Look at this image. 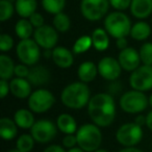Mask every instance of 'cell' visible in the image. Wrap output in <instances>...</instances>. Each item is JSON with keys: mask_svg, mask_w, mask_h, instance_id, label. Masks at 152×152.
<instances>
[{"mask_svg": "<svg viewBox=\"0 0 152 152\" xmlns=\"http://www.w3.org/2000/svg\"><path fill=\"white\" fill-rule=\"evenodd\" d=\"M88 114L97 126H110L116 117V103L114 97L108 93L94 95L88 104Z\"/></svg>", "mask_w": 152, "mask_h": 152, "instance_id": "6da1fadb", "label": "cell"}, {"mask_svg": "<svg viewBox=\"0 0 152 152\" xmlns=\"http://www.w3.org/2000/svg\"><path fill=\"white\" fill-rule=\"evenodd\" d=\"M91 99V91L87 83L76 81L68 85L61 94L63 104L71 110H81Z\"/></svg>", "mask_w": 152, "mask_h": 152, "instance_id": "7a4b0ae2", "label": "cell"}, {"mask_svg": "<svg viewBox=\"0 0 152 152\" xmlns=\"http://www.w3.org/2000/svg\"><path fill=\"white\" fill-rule=\"evenodd\" d=\"M131 27L130 19L123 12H113L104 19V29L116 40L130 36Z\"/></svg>", "mask_w": 152, "mask_h": 152, "instance_id": "3957f363", "label": "cell"}, {"mask_svg": "<svg viewBox=\"0 0 152 152\" xmlns=\"http://www.w3.org/2000/svg\"><path fill=\"white\" fill-rule=\"evenodd\" d=\"M77 145L86 152H95L102 142V133L96 124H85L76 131Z\"/></svg>", "mask_w": 152, "mask_h": 152, "instance_id": "277c9868", "label": "cell"}, {"mask_svg": "<svg viewBox=\"0 0 152 152\" xmlns=\"http://www.w3.org/2000/svg\"><path fill=\"white\" fill-rule=\"evenodd\" d=\"M119 104L123 112L127 114H140L147 108L149 99L144 94V92L131 90L125 92L121 96Z\"/></svg>", "mask_w": 152, "mask_h": 152, "instance_id": "5b68a950", "label": "cell"}, {"mask_svg": "<svg viewBox=\"0 0 152 152\" xmlns=\"http://www.w3.org/2000/svg\"><path fill=\"white\" fill-rule=\"evenodd\" d=\"M41 47L32 39L21 40L17 45L16 53L22 64L26 66H34L41 57Z\"/></svg>", "mask_w": 152, "mask_h": 152, "instance_id": "8992f818", "label": "cell"}, {"mask_svg": "<svg viewBox=\"0 0 152 152\" xmlns=\"http://www.w3.org/2000/svg\"><path fill=\"white\" fill-rule=\"evenodd\" d=\"M110 0H81L80 13L89 21H99L106 16Z\"/></svg>", "mask_w": 152, "mask_h": 152, "instance_id": "52a82bcc", "label": "cell"}, {"mask_svg": "<svg viewBox=\"0 0 152 152\" xmlns=\"http://www.w3.org/2000/svg\"><path fill=\"white\" fill-rule=\"evenodd\" d=\"M55 103V97L46 89H39L31 93L28 98V107L37 114L46 113Z\"/></svg>", "mask_w": 152, "mask_h": 152, "instance_id": "ba28073f", "label": "cell"}, {"mask_svg": "<svg viewBox=\"0 0 152 152\" xmlns=\"http://www.w3.org/2000/svg\"><path fill=\"white\" fill-rule=\"evenodd\" d=\"M116 139L122 146L126 147H134L143 139V130L142 127L133 123H126L120 126L117 130Z\"/></svg>", "mask_w": 152, "mask_h": 152, "instance_id": "9c48e42d", "label": "cell"}, {"mask_svg": "<svg viewBox=\"0 0 152 152\" xmlns=\"http://www.w3.org/2000/svg\"><path fill=\"white\" fill-rule=\"evenodd\" d=\"M129 85L132 90L146 92L152 89V66H140L131 72L129 76Z\"/></svg>", "mask_w": 152, "mask_h": 152, "instance_id": "30bf717a", "label": "cell"}, {"mask_svg": "<svg viewBox=\"0 0 152 152\" xmlns=\"http://www.w3.org/2000/svg\"><path fill=\"white\" fill-rule=\"evenodd\" d=\"M57 132V128L54 123L49 120H39L36 121L34 126L30 129V134L38 143H48L55 137Z\"/></svg>", "mask_w": 152, "mask_h": 152, "instance_id": "8fae6325", "label": "cell"}, {"mask_svg": "<svg viewBox=\"0 0 152 152\" xmlns=\"http://www.w3.org/2000/svg\"><path fill=\"white\" fill-rule=\"evenodd\" d=\"M57 32L58 31L53 26L43 25L34 29V40L44 50H47V49L52 50L56 47V43L58 41Z\"/></svg>", "mask_w": 152, "mask_h": 152, "instance_id": "7c38bea8", "label": "cell"}, {"mask_svg": "<svg viewBox=\"0 0 152 152\" xmlns=\"http://www.w3.org/2000/svg\"><path fill=\"white\" fill-rule=\"evenodd\" d=\"M98 73L102 78L108 81H116L120 77L122 67L119 61L115 57L105 56L101 58L98 63Z\"/></svg>", "mask_w": 152, "mask_h": 152, "instance_id": "4fadbf2b", "label": "cell"}, {"mask_svg": "<svg viewBox=\"0 0 152 152\" xmlns=\"http://www.w3.org/2000/svg\"><path fill=\"white\" fill-rule=\"evenodd\" d=\"M118 61L122 69L127 72H133L140 67L142 63L139 51L131 47H127L126 49L120 51L118 55Z\"/></svg>", "mask_w": 152, "mask_h": 152, "instance_id": "5bb4252c", "label": "cell"}, {"mask_svg": "<svg viewBox=\"0 0 152 152\" xmlns=\"http://www.w3.org/2000/svg\"><path fill=\"white\" fill-rule=\"evenodd\" d=\"M74 53L73 51L63 46H56L52 49V61L58 68L68 69L74 63Z\"/></svg>", "mask_w": 152, "mask_h": 152, "instance_id": "9a60e30c", "label": "cell"}, {"mask_svg": "<svg viewBox=\"0 0 152 152\" xmlns=\"http://www.w3.org/2000/svg\"><path fill=\"white\" fill-rule=\"evenodd\" d=\"M50 79V72L44 66H32L27 76V80L30 83V85L34 86V87H41V86L47 85Z\"/></svg>", "mask_w": 152, "mask_h": 152, "instance_id": "2e32d148", "label": "cell"}, {"mask_svg": "<svg viewBox=\"0 0 152 152\" xmlns=\"http://www.w3.org/2000/svg\"><path fill=\"white\" fill-rule=\"evenodd\" d=\"M10 89H11V93L19 99L29 98V96L32 93L31 85L26 78L16 77V78L12 79L10 83Z\"/></svg>", "mask_w": 152, "mask_h": 152, "instance_id": "e0dca14e", "label": "cell"}, {"mask_svg": "<svg viewBox=\"0 0 152 152\" xmlns=\"http://www.w3.org/2000/svg\"><path fill=\"white\" fill-rule=\"evenodd\" d=\"M130 13L137 19H146L152 13V0H131Z\"/></svg>", "mask_w": 152, "mask_h": 152, "instance_id": "ac0fdd59", "label": "cell"}, {"mask_svg": "<svg viewBox=\"0 0 152 152\" xmlns=\"http://www.w3.org/2000/svg\"><path fill=\"white\" fill-rule=\"evenodd\" d=\"M77 74L80 81L85 83H91L96 78L98 74V66H96L93 61H83L78 67Z\"/></svg>", "mask_w": 152, "mask_h": 152, "instance_id": "d6986e66", "label": "cell"}, {"mask_svg": "<svg viewBox=\"0 0 152 152\" xmlns=\"http://www.w3.org/2000/svg\"><path fill=\"white\" fill-rule=\"evenodd\" d=\"M37 0H16L15 2L16 12L22 19H29L34 13H37Z\"/></svg>", "mask_w": 152, "mask_h": 152, "instance_id": "ffe728a7", "label": "cell"}, {"mask_svg": "<svg viewBox=\"0 0 152 152\" xmlns=\"http://www.w3.org/2000/svg\"><path fill=\"white\" fill-rule=\"evenodd\" d=\"M14 121L16 122L17 126L22 129H31V127L36 123L32 112L30 110H25V108L18 110L15 113Z\"/></svg>", "mask_w": 152, "mask_h": 152, "instance_id": "44dd1931", "label": "cell"}, {"mask_svg": "<svg viewBox=\"0 0 152 152\" xmlns=\"http://www.w3.org/2000/svg\"><path fill=\"white\" fill-rule=\"evenodd\" d=\"M92 42H93V47L97 51H104L110 46V38L108 34L103 28H96L92 32Z\"/></svg>", "mask_w": 152, "mask_h": 152, "instance_id": "7402d4cb", "label": "cell"}, {"mask_svg": "<svg viewBox=\"0 0 152 152\" xmlns=\"http://www.w3.org/2000/svg\"><path fill=\"white\" fill-rule=\"evenodd\" d=\"M56 126L65 134H73L77 130L76 121L71 115L61 114L56 120Z\"/></svg>", "mask_w": 152, "mask_h": 152, "instance_id": "603a6c76", "label": "cell"}, {"mask_svg": "<svg viewBox=\"0 0 152 152\" xmlns=\"http://www.w3.org/2000/svg\"><path fill=\"white\" fill-rule=\"evenodd\" d=\"M17 124L14 120L10 118L0 119V135L5 141H11L15 139L18 133Z\"/></svg>", "mask_w": 152, "mask_h": 152, "instance_id": "cb8c5ba5", "label": "cell"}, {"mask_svg": "<svg viewBox=\"0 0 152 152\" xmlns=\"http://www.w3.org/2000/svg\"><path fill=\"white\" fill-rule=\"evenodd\" d=\"M15 67L14 61L9 55H0V79H11L15 75Z\"/></svg>", "mask_w": 152, "mask_h": 152, "instance_id": "d4e9b609", "label": "cell"}, {"mask_svg": "<svg viewBox=\"0 0 152 152\" xmlns=\"http://www.w3.org/2000/svg\"><path fill=\"white\" fill-rule=\"evenodd\" d=\"M151 34V27L145 21H140L131 27L130 37L135 41H145Z\"/></svg>", "mask_w": 152, "mask_h": 152, "instance_id": "484cf974", "label": "cell"}, {"mask_svg": "<svg viewBox=\"0 0 152 152\" xmlns=\"http://www.w3.org/2000/svg\"><path fill=\"white\" fill-rule=\"evenodd\" d=\"M15 32L20 40H27L34 34V26L27 19H20L15 25Z\"/></svg>", "mask_w": 152, "mask_h": 152, "instance_id": "4316f807", "label": "cell"}, {"mask_svg": "<svg viewBox=\"0 0 152 152\" xmlns=\"http://www.w3.org/2000/svg\"><path fill=\"white\" fill-rule=\"evenodd\" d=\"M66 5V0H42V7L47 13L57 15L63 13Z\"/></svg>", "mask_w": 152, "mask_h": 152, "instance_id": "83f0119b", "label": "cell"}, {"mask_svg": "<svg viewBox=\"0 0 152 152\" xmlns=\"http://www.w3.org/2000/svg\"><path fill=\"white\" fill-rule=\"evenodd\" d=\"M53 27L58 32H67L71 27V20L69 16L65 13H59L54 15L53 18Z\"/></svg>", "mask_w": 152, "mask_h": 152, "instance_id": "f1b7e54d", "label": "cell"}, {"mask_svg": "<svg viewBox=\"0 0 152 152\" xmlns=\"http://www.w3.org/2000/svg\"><path fill=\"white\" fill-rule=\"evenodd\" d=\"M93 46L92 38L90 36H83L76 40L73 45V53L75 54H80V53L87 52L91 47Z\"/></svg>", "mask_w": 152, "mask_h": 152, "instance_id": "f546056e", "label": "cell"}, {"mask_svg": "<svg viewBox=\"0 0 152 152\" xmlns=\"http://www.w3.org/2000/svg\"><path fill=\"white\" fill-rule=\"evenodd\" d=\"M15 5L9 0H0V21L4 22L11 19L15 12Z\"/></svg>", "mask_w": 152, "mask_h": 152, "instance_id": "4dcf8cb0", "label": "cell"}, {"mask_svg": "<svg viewBox=\"0 0 152 152\" xmlns=\"http://www.w3.org/2000/svg\"><path fill=\"white\" fill-rule=\"evenodd\" d=\"M34 146V139L31 134H22L17 140V149L20 152H30Z\"/></svg>", "mask_w": 152, "mask_h": 152, "instance_id": "1f68e13d", "label": "cell"}, {"mask_svg": "<svg viewBox=\"0 0 152 152\" xmlns=\"http://www.w3.org/2000/svg\"><path fill=\"white\" fill-rule=\"evenodd\" d=\"M139 53L143 65L152 66V43H144L140 48Z\"/></svg>", "mask_w": 152, "mask_h": 152, "instance_id": "d6a6232c", "label": "cell"}, {"mask_svg": "<svg viewBox=\"0 0 152 152\" xmlns=\"http://www.w3.org/2000/svg\"><path fill=\"white\" fill-rule=\"evenodd\" d=\"M13 47V38L7 34H1V36H0V50H1V52H9Z\"/></svg>", "mask_w": 152, "mask_h": 152, "instance_id": "836d02e7", "label": "cell"}, {"mask_svg": "<svg viewBox=\"0 0 152 152\" xmlns=\"http://www.w3.org/2000/svg\"><path fill=\"white\" fill-rule=\"evenodd\" d=\"M110 4L116 11L123 12L130 7L131 0H110Z\"/></svg>", "mask_w": 152, "mask_h": 152, "instance_id": "e575fe53", "label": "cell"}, {"mask_svg": "<svg viewBox=\"0 0 152 152\" xmlns=\"http://www.w3.org/2000/svg\"><path fill=\"white\" fill-rule=\"evenodd\" d=\"M30 68H28V66L24 65V64H18L15 67V75L16 77H19V78H26L27 79V76L29 74Z\"/></svg>", "mask_w": 152, "mask_h": 152, "instance_id": "d590c367", "label": "cell"}, {"mask_svg": "<svg viewBox=\"0 0 152 152\" xmlns=\"http://www.w3.org/2000/svg\"><path fill=\"white\" fill-rule=\"evenodd\" d=\"M63 145H64V147L69 148V149L74 148L75 145H77V137H76V135L66 134V137L63 139Z\"/></svg>", "mask_w": 152, "mask_h": 152, "instance_id": "8d00e7d4", "label": "cell"}, {"mask_svg": "<svg viewBox=\"0 0 152 152\" xmlns=\"http://www.w3.org/2000/svg\"><path fill=\"white\" fill-rule=\"evenodd\" d=\"M28 20H29L30 23L32 24V26H34V28H39V27H41V26L45 25L44 18H43V16L41 15L40 13H34Z\"/></svg>", "mask_w": 152, "mask_h": 152, "instance_id": "74e56055", "label": "cell"}, {"mask_svg": "<svg viewBox=\"0 0 152 152\" xmlns=\"http://www.w3.org/2000/svg\"><path fill=\"white\" fill-rule=\"evenodd\" d=\"M9 92H11V89H10V83H7V80H4V79H0V97L5 98L7 95L9 94Z\"/></svg>", "mask_w": 152, "mask_h": 152, "instance_id": "f35d334b", "label": "cell"}, {"mask_svg": "<svg viewBox=\"0 0 152 152\" xmlns=\"http://www.w3.org/2000/svg\"><path fill=\"white\" fill-rule=\"evenodd\" d=\"M116 45H117V47H118V48L120 49V51H121V50H123V49H126L127 48V45H128V43H127L126 38H121V39H117Z\"/></svg>", "mask_w": 152, "mask_h": 152, "instance_id": "ab89813d", "label": "cell"}, {"mask_svg": "<svg viewBox=\"0 0 152 152\" xmlns=\"http://www.w3.org/2000/svg\"><path fill=\"white\" fill-rule=\"evenodd\" d=\"M43 152H66V151L63 147H61V146L51 145V146H49V147H47Z\"/></svg>", "mask_w": 152, "mask_h": 152, "instance_id": "60d3db41", "label": "cell"}, {"mask_svg": "<svg viewBox=\"0 0 152 152\" xmlns=\"http://www.w3.org/2000/svg\"><path fill=\"white\" fill-rule=\"evenodd\" d=\"M134 123L139 125V126H141V127L143 126V125H146V117L140 115V116H137V118H135Z\"/></svg>", "mask_w": 152, "mask_h": 152, "instance_id": "b9f144b4", "label": "cell"}, {"mask_svg": "<svg viewBox=\"0 0 152 152\" xmlns=\"http://www.w3.org/2000/svg\"><path fill=\"white\" fill-rule=\"evenodd\" d=\"M146 126L152 131V110L148 113L146 116Z\"/></svg>", "mask_w": 152, "mask_h": 152, "instance_id": "7bdbcfd3", "label": "cell"}, {"mask_svg": "<svg viewBox=\"0 0 152 152\" xmlns=\"http://www.w3.org/2000/svg\"><path fill=\"white\" fill-rule=\"evenodd\" d=\"M119 152H143V151L140 150V149H137V148H134V147H126Z\"/></svg>", "mask_w": 152, "mask_h": 152, "instance_id": "ee69618b", "label": "cell"}, {"mask_svg": "<svg viewBox=\"0 0 152 152\" xmlns=\"http://www.w3.org/2000/svg\"><path fill=\"white\" fill-rule=\"evenodd\" d=\"M68 152H86V151H83L80 147H74V148H72V149H69Z\"/></svg>", "mask_w": 152, "mask_h": 152, "instance_id": "f6af8a7d", "label": "cell"}, {"mask_svg": "<svg viewBox=\"0 0 152 152\" xmlns=\"http://www.w3.org/2000/svg\"><path fill=\"white\" fill-rule=\"evenodd\" d=\"M149 104L152 106V94L150 95V97H149Z\"/></svg>", "mask_w": 152, "mask_h": 152, "instance_id": "bcb514c9", "label": "cell"}, {"mask_svg": "<svg viewBox=\"0 0 152 152\" xmlns=\"http://www.w3.org/2000/svg\"><path fill=\"white\" fill-rule=\"evenodd\" d=\"M95 152H108V151H106V150H104V149H98V150H96Z\"/></svg>", "mask_w": 152, "mask_h": 152, "instance_id": "7dc6e473", "label": "cell"}, {"mask_svg": "<svg viewBox=\"0 0 152 152\" xmlns=\"http://www.w3.org/2000/svg\"><path fill=\"white\" fill-rule=\"evenodd\" d=\"M9 152H20V151L18 149H14V150H10Z\"/></svg>", "mask_w": 152, "mask_h": 152, "instance_id": "c3c4849f", "label": "cell"}]
</instances>
